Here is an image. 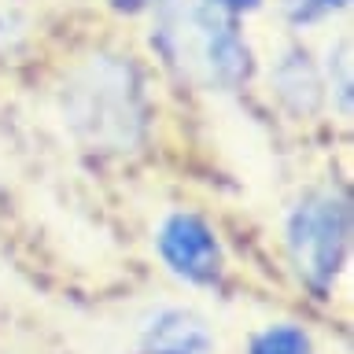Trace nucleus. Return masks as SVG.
<instances>
[{"label": "nucleus", "instance_id": "obj_1", "mask_svg": "<svg viewBox=\"0 0 354 354\" xmlns=\"http://www.w3.org/2000/svg\"><path fill=\"white\" fill-rule=\"evenodd\" d=\"M59 111L71 137L88 151L137 148L148 126V96L137 63L118 52L85 55L63 77Z\"/></svg>", "mask_w": 354, "mask_h": 354}, {"label": "nucleus", "instance_id": "obj_2", "mask_svg": "<svg viewBox=\"0 0 354 354\" xmlns=\"http://www.w3.org/2000/svg\"><path fill=\"white\" fill-rule=\"evenodd\" d=\"M151 41L181 82L207 93L240 88L254 66L236 15L214 0H162Z\"/></svg>", "mask_w": 354, "mask_h": 354}, {"label": "nucleus", "instance_id": "obj_6", "mask_svg": "<svg viewBox=\"0 0 354 354\" xmlns=\"http://www.w3.org/2000/svg\"><path fill=\"white\" fill-rule=\"evenodd\" d=\"M273 85H277V96H281L295 115L314 111L321 104V88H325L321 71L310 63V52H303V48H284L281 52V59L273 66Z\"/></svg>", "mask_w": 354, "mask_h": 354}, {"label": "nucleus", "instance_id": "obj_4", "mask_svg": "<svg viewBox=\"0 0 354 354\" xmlns=\"http://www.w3.org/2000/svg\"><path fill=\"white\" fill-rule=\"evenodd\" d=\"M155 243H159L166 270L174 277H181V281H188V284H214L221 277V270H225V259H221V243L214 236V229H210L199 214H188V210L166 214Z\"/></svg>", "mask_w": 354, "mask_h": 354}, {"label": "nucleus", "instance_id": "obj_7", "mask_svg": "<svg viewBox=\"0 0 354 354\" xmlns=\"http://www.w3.org/2000/svg\"><path fill=\"white\" fill-rule=\"evenodd\" d=\"M248 354H314V343L299 325H270L254 332Z\"/></svg>", "mask_w": 354, "mask_h": 354}, {"label": "nucleus", "instance_id": "obj_8", "mask_svg": "<svg viewBox=\"0 0 354 354\" xmlns=\"http://www.w3.org/2000/svg\"><path fill=\"white\" fill-rule=\"evenodd\" d=\"M351 0H284V15L292 26H314V22L332 19Z\"/></svg>", "mask_w": 354, "mask_h": 354}, {"label": "nucleus", "instance_id": "obj_9", "mask_svg": "<svg viewBox=\"0 0 354 354\" xmlns=\"http://www.w3.org/2000/svg\"><path fill=\"white\" fill-rule=\"evenodd\" d=\"M325 77H328V88H336L343 96V107H351V41L347 37L336 44V59L328 55Z\"/></svg>", "mask_w": 354, "mask_h": 354}, {"label": "nucleus", "instance_id": "obj_10", "mask_svg": "<svg viewBox=\"0 0 354 354\" xmlns=\"http://www.w3.org/2000/svg\"><path fill=\"white\" fill-rule=\"evenodd\" d=\"M115 11H126V15H137V11H148V8H159L162 0H107Z\"/></svg>", "mask_w": 354, "mask_h": 354}, {"label": "nucleus", "instance_id": "obj_11", "mask_svg": "<svg viewBox=\"0 0 354 354\" xmlns=\"http://www.w3.org/2000/svg\"><path fill=\"white\" fill-rule=\"evenodd\" d=\"M214 4H221L225 11H232V15H248V11L262 8V0H214Z\"/></svg>", "mask_w": 354, "mask_h": 354}, {"label": "nucleus", "instance_id": "obj_3", "mask_svg": "<svg viewBox=\"0 0 354 354\" xmlns=\"http://www.w3.org/2000/svg\"><path fill=\"white\" fill-rule=\"evenodd\" d=\"M288 254H292L299 277L325 292L347 262L351 248V207L347 196L336 188H310L299 203L288 210Z\"/></svg>", "mask_w": 354, "mask_h": 354}, {"label": "nucleus", "instance_id": "obj_5", "mask_svg": "<svg viewBox=\"0 0 354 354\" xmlns=\"http://www.w3.org/2000/svg\"><path fill=\"white\" fill-rule=\"evenodd\" d=\"M140 351L144 354H210L214 332L196 310L159 306L140 321Z\"/></svg>", "mask_w": 354, "mask_h": 354}]
</instances>
